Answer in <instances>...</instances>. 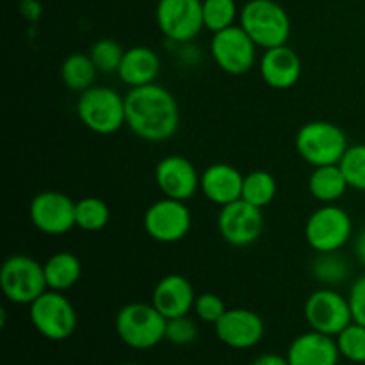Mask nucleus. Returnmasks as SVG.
<instances>
[{
  "mask_svg": "<svg viewBox=\"0 0 365 365\" xmlns=\"http://www.w3.org/2000/svg\"><path fill=\"white\" fill-rule=\"evenodd\" d=\"M127 127L139 139L164 143L180 127V107L173 93L159 84L132 88L125 95Z\"/></svg>",
  "mask_w": 365,
  "mask_h": 365,
  "instance_id": "obj_1",
  "label": "nucleus"
},
{
  "mask_svg": "<svg viewBox=\"0 0 365 365\" xmlns=\"http://www.w3.org/2000/svg\"><path fill=\"white\" fill-rule=\"evenodd\" d=\"M239 25L259 48L287 45L291 18L274 0H248L239 13Z\"/></svg>",
  "mask_w": 365,
  "mask_h": 365,
  "instance_id": "obj_2",
  "label": "nucleus"
},
{
  "mask_svg": "<svg viewBox=\"0 0 365 365\" xmlns=\"http://www.w3.org/2000/svg\"><path fill=\"white\" fill-rule=\"evenodd\" d=\"M168 319L152 303H127L116 314L114 328L132 349H152L166 339Z\"/></svg>",
  "mask_w": 365,
  "mask_h": 365,
  "instance_id": "obj_3",
  "label": "nucleus"
},
{
  "mask_svg": "<svg viewBox=\"0 0 365 365\" xmlns=\"http://www.w3.org/2000/svg\"><path fill=\"white\" fill-rule=\"evenodd\" d=\"M294 146L298 155L312 168L341 163L348 150V138L339 125L314 120L302 125L296 132Z\"/></svg>",
  "mask_w": 365,
  "mask_h": 365,
  "instance_id": "obj_4",
  "label": "nucleus"
},
{
  "mask_svg": "<svg viewBox=\"0 0 365 365\" xmlns=\"http://www.w3.org/2000/svg\"><path fill=\"white\" fill-rule=\"evenodd\" d=\"M77 116L81 123L95 134H116L127 125L125 96L107 86H91L78 96Z\"/></svg>",
  "mask_w": 365,
  "mask_h": 365,
  "instance_id": "obj_5",
  "label": "nucleus"
},
{
  "mask_svg": "<svg viewBox=\"0 0 365 365\" xmlns=\"http://www.w3.org/2000/svg\"><path fill=\"white\" fill-rule=\"evenodd\" d=\"M0 289L14 305H31L48 291L43 264L24 253H14L0 267Z\"/></svg>",
  "mask_w": 365,
  "mask_h": 365,
  "instance_id": "obj_6",
  "label": "nucleus"
},
{
  "mask_svg": "<svg viewBox=\"0 0 365 365\" xmlns=\"http://www.w3.org/2000/svg\"><path fill=\"white\" fill-rule=\"evenodd\" d=\"M351 235V216L335 203H324L305 223V241L316 253L341 252Z\"/></svg>",
  "mask_w": 365,
  "mask_h": 365,
  "instance_id": "obj_7",
  "label": "nucleus"
},
{
  "mask_svg": "<svg viewBox=\"0 0 365 365\" xmlns=\"http://www.w3.org/2000/svg\"><path fill=\"white\" fill-rule=\"evenodd\" d=\"M29 317L36 331L48 341H66L77 328L75 307L63 292L52 289L29 305Z\"/></svg>",
  "mask_w": 365,
  "mask_h": 365,
  "instance_id": "obj_8",
  "label": "nucleus"
},
{
  "mask_svg": "<svg viewBox=\"0 0 365 365\" xmlns=\"http://www.w3.org/2000/svg\"><path fill=\"white\" fill-rule=\"evenodd\" d=\"M159 31L175 45H187L202 32V0H157Z\"/></svg>",
  "mask_w": 365,
  "mask_h": 365,
  "instance_id": "obj_9",
  "label": "nucleus"
},
{
  "mask_svg": "<svg viewBox=\"0 0 365 365\" xmlns=\"http://www.w3.org/2000/svg\"><path fill=\"white\" fill-rule=\"evenodd\" d=\"M305 321L310 330L337 337L346 327L353 323L349 299L330 287L314 291L303 307Z\"/></svg>",
  "mask_w": 365,
  "mask_h": 365,
  "instance_id": "obj_10",
  "label": "nucleus"
},
{
  "mask_svg": "<svg viewBox=\"0 0 365 365\" xmlns=\"http://www.w3.org/2000/svg\"><path fill=\"white\" fill-rule=\"evenodd\" d=\"M257 48L253 39L241 25H232L214 34L210 41V56L221 71L228 75H245L255 66Z\"/></svg>",
  "mask_w": 365,
  "mask_h": 365,
  "instance_id": "obj_11",
  "label": "nucleus"
},
{
  "mask_svg": "<svg viewBox=\"0 0 365 365\" xmlns=\"http://www.w3.org/2000/svg\"><path fill=\"white\" fill-rule=\"evenodd\" d=\"M192 225L191 212L185 202L173 198H160L153 202L143 216L146 234L157 242L171 245L185 239Z\"/></svg>",
  "mask_w": 365,
  "mask_h": 365,
  "instance_id": "obj_12",
  "label": "nucleus"
},
{
  "mask_svg": "<svg viewBox=\"0 0 365 365\" xmlns=\"http://www.w3.org/2000/svg\"><path fill=\"white\" fill-rule=\"evenodd\" d=\"M217 230L221 239L235 248H246L260 239L264 230L262 209L237 200L221 207L217 214Z\"/></svg>",
  "mask_w": 365,
  "mask_h": 365,
  "instance_id": "obj_13",
  "label": "nucleus"
},
{
  "mask_svg": "<svg viewBox=\"0 0 365 365\" xmlns=\"http://www.w3.org/2000/svg\"><path fill=\"white\" fill-rule=\"evenodd\" d=\"M75 203L59 191H43L32 198L29 217L36 230L45 235H63L75 228Z\"/></svg>",
  "mask_w": 365,
  "mask_h": 365,
  "instance_id": "obj_14",
  "label": "nucleus"
},
{
  "mask_svg": "<svg viewBox=\"0 0 365 365\" xmlns=\"http://www.w3.org/2000/svg\"><path fill=\"white\" fill-rule=\"evenodd\" d=\"M217 339L232 349H250L266 334L262 317L250 309H228L214 324Z\"/></svg>",
  "mask_w": 365,
  "mask_h": 365,
  "instance_id": "obj_15",
  "label": "nucleus"
},
{
  "mask_svg": "<svg viewBox=\"0 0 365 365\" xmlns=\"http://www.w3.org/2000/svg\"><path fill=\"white\" fill-rule=\"evenodd\" d=\"M155 182L166 198L187 202L200 189V175L195 164L182 155H168L155 166Z\"/></svg>",
  "mask_w": 365,
  "mask_h": 365,
  "instance_id": "obj_16",
  "label": "nucleus"
},
{
  "mask_svg": "<svg viewBox=\"0 0 365 365\" xmlns=\"http://www.w3.org/2000/svg\"><path fill=\"white\" fill-rule=\"evenodd\" d=\"M259 70L260 77L269 88L289 89L298 84L303 64L294 48L289 45H280L264 50L259 61Z\"/></svg>",
  "mask_w": 365,
  "mask_h": 365,
  "instance_id": "obj_17",
  "label": "nucleus"
},
{
  "mask_svg": "<svg viewBox=\"0 0 365 365\" xmlns=\"http://www.w3.org/2000/svg\"><path fill=\"white\" fill-rule=\"evenodd\" d=\"M245 175L232 164H210L200 175V189L209 202L225 207L241 200Z\"/></svg>",
  "mask_w": 365,
  "mask_h": 365,
  "instance_id": "obj_18",
  "label": "nucleus"
},
{
  "mask_svg": "<svg viewBox=\"0 0 365 365\" xmlns=\"http://www.w3.org/2000/svg\"><path fill=\"white\" fill-rule=\"evenodd\" d=\"M195 289L182 274H166L157 282L152 292V305L166 319L187 316L195 307Z\"/></svg>",
  "mask_w": 365,
  "mask_h": 365,
  "instance_id": "obj_19",
  "label": "nucleus"
},
{
  "mask_svg": "<svg viewBox=\"0 0 365 365\" xmlns=\"http://www.w3.org/2000/svg\"><path fill=\"white\" fill-rule=\"evenodd\" d=\"M285 356L291 365H339L341 351L335 337L310 330L291 342Z\"/></svg>",
  "mask_w": 365,
  "mask_h": 365,
  "instance_id": "obj_20",
  "label": "nucleus"
},
{
  "mask_svg": "<svg viewBox=\"0 0 365 365\" xmlns=\"http://www.w3.org/2000/svg\"><path fill=\"white\" fill-rule=\"evenodd\" d=\"M160 73V59L150 46H132L125 50L118 77L128 88H141L153 84Z\"/></svg>",
  "mask_w": 365,
  "mask_h": 365,
  "instance_id": "obj_21",
  "label": "nucleus"
},
{
  "mask_svg": "<svg viewBox=\"0 0 365 365\" xmlns=\"http://www.w3.org/2000/svg\"><path fill=\"white\" fill-rule=\"evenodd\" d=\"M349 189L339 164L314 168L309 177V192L321 203H335Z\"/></svg>",
  "mask_w": 365,
  "mask_h": 365,
  "instance_id": "obj_22",
  "label": "nucleus"
},
{
  "mask_svg": "<svg viewBox=\"0 0 365 365\" xmlns=\"http://www.w3.org/2000/svg\"><path fill=\"white\" fill-rule=\"evenodd\" d=\"M46 285L52 291L64 292L75 287L82 277V264L71 252H57L43 264Z\"/></svg>",
  "mask_w": 365,
  "mask_h": 365,
  "instance_id": "obj_23",
  "label": "nucleus"
},
{
  "mask_svg": "<svg viewBox=\"0 0 365 365\" xmlns=\"http://www.w3.org/2000/svg\"><path fill=\"white\" fill-rule=\"evenodd\" d=\"M96 73H98V70H96L89 53H70L61 66V78H63L64 86L77 93H82L95 86Z\"/></svg>",
  "mask_w": 365,
  "mask_h": 365,
  "instance_id": "obj_24",
  "label": "nucleus"
},
{
  "mask_svg": "<svg viewBox=\"0 0 365 365\" xmlns=\"http://www.w3.org/2000/svg\"><path fill=\"white\" fill-rule=\"evenodd\" d=\"M310 271H312V277L319 284L331 287V285H339L348 280L351 267H349V262L344 257L339 255V252H330L317 253L316 259L312 260Z\"/></svg>",
  "mask_w": 365,
  "mask_h": 365,
  "instance_id": "obj_25",
  "label": "nucleus"
},
{
  "mask_svg": "<svg viewBox=\"0 0 365 365\" xmlns=\"http://www.w3.org/2000/svg\"><path fill=\"white\" fill-rule=\"evenodd\" d=\"M277 189V180H274L269 171L255 170L252 173L245 175L241 198L245 202L252 203V205L259 207V209H264L274 200Z\"/></svg>",
  "mask_w": 365,
  "mask_h": 365,
  "instance_id": "obj_26",
  "label": "nucleus"
},
{
  "mask_svg": "<svg viewBox=\"0 0 365 365\" xmlns=\"http://www.w3.org/2000/svg\"><path fill=\"white\" fill-rule=\"evenodd\" d=\"M110 210L103 200L86 196L75 203V227L84 232H100L109 225Z\"/></svg>",
  "mask_w": 365,
  "mask_h": 365,
  "instance_id": "obj_27",
  "label": "nucleus"
},
{
  "mask_svg": "<svg viewBox=\"0 0 365 365\" xmlns=\"http://www.w3.org/2000/svg\"><path fill=\"white\" fill-rule=\"evenodd\" d=\"M203 27L210 32H220L235 25L241 11L235 0H202Z\"/></svg>",
  "mask_w": 365,
  "mask_h": 365,
  "instance_id": "obj_28",
  "label": "nucleus"
},
{
  "mask_svg": "<svg viewBox=\"0 0 365 365\" xmlns=\"http://www.w3.org/2000/svg\"><path fill=\"white\" fill-rule=\"evenodd\" d=\"M125 50L118 41L110 38H102L98 41L93 43L91 50H89V57L95 63L98 73H118L123 61Z\"/></svg>",
  "mask_w": 365,
  "mask_h": 365,
  "instance_id": "obj_29",
  "label": "nucleus"
},
{
  "mask_svg": "<svg viewBox=\"0 0 365 365\" xmlns=\"http://www.w3.org/2000/svg\"><path fill=\"white\" fill-rule=\"evenodd\" d=\"M342 359L353 364H365V327L353 321L335 337Z\"/></svg>",
  "mask_w": 365,
  "mask_h": 365,
  "instance_id": "obj_30",
  "label": "nucleus"
},
{
  "mask_svg": "<svg viewBox=\"0 0 365 365\" xmlns=\"http://www.w3.org/2000/svg\"><path fill=\"white\" fill-rule=\"evenodd\" d=\"M339 166L349 187L365 192V145L348 146Z\"/></svg>",
  "mask_w": 365,
  "mask_h": 365,
  "instance_id": "obj_31",
  "label": "nucleus"
},
{
  "mask_svg": "<svg viewBox=\"0 0 365 365\" xmlns=\"http://www.w3.org/2000/svg\"><path fill=\"white\" fill-rule=\"evenodd\" d=\"M198 339V324L189 316L173 317L168 319L166 324V341L177 346H187Z\"/></svg>",
  "mask_w": 365,
  "mask_h": 365,
  "instance_id": "obj_32",
  "label": "nucleus"
},
{
  "mask_svg": "<svg viewBox=\"0 0 365 365\" xmlns=\"http://www.w3.org/2000/svg\"><path fill=\"white\" fill-rule=\"evenodd\" d=\"M192 310L200 317V321L216 324L228 309L221 296L214 294V292H203V294L196 296Z\"/></svg>",
  "mask_w": 365,
  "mask_h": 365,
  "instance_id": "obj_33",
  "label": "nucleus"
},
{
  "mask_svg": "<svg viewBox=\"0 0 365 365\" xmlns=\"http://www.w3.org/2000/svg\"><path fill=\"white\" fill-rule=\"evenodd\" d=\"M349 307H351L353 321L365 327V274L353 282L351 289H349Z\"/></svg>",
  "mask_w": 365,
  "mask_h": 365,
  "instance_id": "obj_34",
  "label": "nucleus"
},
{
  "mask_svg": "<svg viewBox=\"0 0 365 365\" xmlns=\"http://www.w3.org/2000/svg\"><path fill=\"white\" fill-rule=\"evenodd\" d=\"M20 11L29 21L39 20V16H41V13H43L41 4H39L38 0H21Z\"/></svg>",
  "mask_w": 365,
  "mask_h": 365,
  "instance_id": "obj_35",
  "label": "nucleus"
},
{
  "mask_svg": "<svg viewBox=\"0 0 365 365\" xmlns=\"http://www.w3.org/2000/svg\"><path fill=\"white\" fill-rule=\"evenodd\" d=\"M252 365H291L287 356H282L278 353H264L253 360Z\"/></svg>",
  "mask_w": 365,
  "mask_h": 365,
  "instance_id": "obj_36",
  "label": "nucleus"
},
{
  "mask_svg": "<svg viewBox=\"0 0 365 365\" xmlns=\"http://www.w3.org/2000/svg\"><path fill=\"white\" fill-rule=\"evenodd\" d=\"M353 250H355V255H356V259H359V262L365 267V228H362V230L356 234L355 246H353Z\"/></svg>",
  "mask_w": 365,
  "mask_h": 365,
  "instance_id": "obj_37",
  "label": "nucleus"
},
{
  "mask_svg": "<svg viewBox=\"0 0 365 365\" xmlns=\"http://www.w3.org/2000/svg\"><path fill=\"white\" fill-rule=\"evenodd\" d=\"M121 365H139V364H121Z\"/></svg>",
  "mask_w": 365,
  "mask_h": 365,
  "instance_id": "obj_38",
  "label": "nucleus"
}]
</instances>
